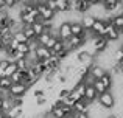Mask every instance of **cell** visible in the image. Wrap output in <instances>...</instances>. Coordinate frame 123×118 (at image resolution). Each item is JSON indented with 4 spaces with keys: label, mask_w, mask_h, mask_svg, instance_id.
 <instances>
[{
    "label": "cell",
    "mask_w": 123,
    "mask_h": 118,
    "mask_svg": "<svg viewBox=\"0 0 123 118\" xmlns=\"http://www.w3.org/2000/svg\"><path fill=\"white\" fill-rule=\"evenodd\" d=\"M105 27H106V20L105 19H97L95 22H93L92 28H90V33H92V37H103L105 36Z\"/></svg>",
    "instance_id": "cell-5"
},
{
    "label": "cell",
    "mask_w": 123,
    "mask_h": 118,
    "mask_svg": "<svg viewBox=\"0 0 123 118\" xmlns=\"http://www.w3.org/2000/svg\"><path fill=\"white\" fill-rule=\"evenodd\" d=\"M92 45H93V56L97 55V53H103L106 48H108V45H109V42L105 39V37H100V36H97V37H93L92 39Z\"/></svg>",
    "instance_id": "cell-7"
},
{
    "label": "cell",
    "mask_w": 123,
    "mask_h": 118,
    "mask_svg": "<svg viewBox=\"0 0 123 118\" xmlns=\"http://www.w3.org/2000/svg\"><path fill=\"white\" fill-rule=\"evenodd\" d=\"M114 59H115V62H117V64H122V61H123V50L122 48H118L117 51H115Z\"/></svg>",
    "instance_id": "cell-28"
},
{
    "label": "cell",
    "mask_w": 123,
    "mask_h": 118,
    "mask_svg": "<svg viewBox=\"0 0 123 118\" xmlns=\"http://www.w3.org/2000/svg\"><path fill=\"white\" fill-rule=\"evenodd\" d=\"M0 118H6V115H5V112H2V110H0Z\"/></svg>",
    "instance_id": "cell-33"
},
{
    "label": "cell",
    "mask_w": 123,
    "mask_h": 118,
    "mask_svg": "<svg viewBox=\"0 0 123 118\" xmlns=\"http://www.w3.org/2000/svg\"><path fill=\"white\" fill-rule=\"evenodd\" d=\"M8 64H9V59H6V58H2V59H0V76H3V73H5Z\"/></svg>",
    "instance_id": "cell-27"
},
{
    "label": "cell",
    "mask_w": 123,
    "mask_h": 118,
    "mask_svg": "<svg viewBox=\"0 0 123 118\" xmlns=\"http://www.w3.org/2000/svg\"><path fill=\"white\" fill-rule=\"evenodd\" d=\"M67 44H69V47H70V51L72 50H76V48H80V47L84 44V37H80V36H72L69 40H67Z\"/></svg>",
    "instance_id": "cell-15"
},
{
    "label": "cell",
    "mask_w": 123,
    "mask_h": 118,
    "mask_svg": "<svg viewBox=\"0 0 123 118\" xmlns=\"http://www.w3.org/2000/svg\"><path fill=\"white\" fill-rule=\"evenodd\" d=\"M95 20H97V17L93 14H84L81 17V20H80V23L83 25L84 31H90V28H92V25H93Z\"/></svg>",
    "instance_id": "cell-13"
},
{
    "label": "cell",
    "mask_w": 123,
    "mask_h": 118,
    "mask_svg": "<svg viewBox=\"0 0 123 118\" xmlns=\"http://www.w3.org/2000/svg\"><path fill=\"white\" fill-rule=\"evenodd\" d=\"M97 101H98V104L105 110H111V109H114V106H115V95L112 93L111 90H108L103 95L97 96Z\"/></svg>",
    "instance_id": "cell-1"
},
{
    "label": "cell",
    "mask_w": 123,
    "mask_h": 118,
    "mask_svg": "<svg viewBox=\"0 0 123 118\" xmlns=\"http://www.w3.org/2000/svg\"><path fill=\"white\" fill-rule=\"evenodd\" d=\"M36 9L37 14H39V20L41 22H51L56 16V12H53L51 9H48L44 5V2H36Z\"/></svg>",
    "instance_id": "cell-2"
},
{
    "label": "cell",
    "mask_w": 123,
    "mask_h": 118,
    "mask_svg": "<svg viewBox=\"0 0 123 118\" xmlns=\"http://www.w3.org/2000/svg\"><path fill=\"white\" fill-rule=\"evenodd\" d=\"M12 39H14L17 44H27V42H28V40H27V37L24 36V33H22V31H17V33H12Z\"/></svg>",
    "instance_id": "cell-25"
},
{
    "label": "cell",
    "mask_w": 123,
    "mask_h": 118,
    "mask_svg": "<svg viewBox=\"0 0 123 118\" xmlns=\"http://www.w3.org/2000/svg\"><path fill=\"white\" fill-rule=\"evenodd\" d=\"M31 27V30H33V33H34V36H41L42 33H44V23H42L41 20H36L33 25H30Z\"/></svg>",
    "instance_id": "cell-19"
},
{
    "label": "cell",
    "mask_w": 123,
    "mask_h": 118,
    "mask_svg": "<svg viewBox=\"0 0 123 118\" xmlns=\"http://www.w3.org/2000/svg\"><path fill=\"white\" fill-rule=\"evenodd\" d=\"M92 87H93V90H95V93H97V96H100V95H103L105 92H108L105 89V85L101 84L100 81H93L92 82Z\"/></svg>",
    "instance_id": "cell-23"
},
{
    "label": "cell",
    "mask_w": 123,
    "mask_h": 118,
    "mask_svg": "<svg viewBox=\"0 0 123 118\" xmlns=\"http://www.w3.org/2000/svg\"><path fill=\"white\" fill-rule=\"evenodd\" d=\"M56 40H58V37H53V36H51L50 39H48V42L45 44L44 47H45V48H48V50H51V47L55 45V42H56Z\"/></svg>",
    "instance_id": "cell-29"
},
{
    "label": "cell",
    "mask_w": 123,
    "mask_h": 118,
    "mask_svg": "<svg viewBox=\"0 0 123 118\" xmlns=\"http://www.w3.org/2000/svg\"><path fill=\"white\" fill-rule=\"evenodd\" d=\"M56 31H58V39L62 40V42H66V40H69L70 37H72V33H70V22L69 20L62 22V23L56 28Z\"/></svg>",
    "instance_id": "cell-3"
},
{
    "label": "cell",
    "mask_w": 123,
    "mask_h": 118,
    "mask_svg": "<svg viewBox=\"0 0 123 118\" xmlns=\"http://www.w3.org/2000/svg\"><path fill=\"white\" fill-rule=\"evenodd\" d=\"M5 115H6V118H22L24 109H22V107H12V109H9Z\"/></svg>",
    "instance_id": "cell-17"
},
{
    "label": "cell",
    "mask_w": 123,
    "mask_h": 118,
    "mask_svg": "<svg viewBox=\"0 0 123 118\" xmlns=\"http://www.w3.org/2000/svg\"><path fill=\"white\" fill-rule=\"evenodd\" d=\"M105 118H118L117 115H114V113H111V115H106Z\"/></svg>",
    "instance_id": "cell-32"
},
{
    "label": "cell",
    "mask_w": 123,
    "mask_h": 118,
    "mask_svg": "<svg viewBox=\"0 0 123 118\" xmlns=\"http://www.w3.org/2000/svg\"><path fill=\"white\" fill-rule=\"evenodd\" d=\"M69 95H70V89L69 87H64V89H61V90L58 92V100L62 101V100H66Z\"/></svg>",
    "instance_id": "cell-26"
},
{
    "label": "cell",
    "mask_w": 123,
    "mask_h": 118,
    "mask_svg": "<svg viewBox=\"0 0 123 118\" xmlns=\"http://www.w3.org/2000/svg\"><path fill=\"white\" fill-rule=\"evenodd\" d=\"M50 51H51V55H53V56H58V55H61L62 51H66V50H64V42L58 39L56 42H55V45L51 47ZM67 53H69V51H67Z\"/></svg>",
    "instance_id": "cell-18"
},
{
    "label": "cell",
    "mask_w": 123,
    "mask_h": 118,
    "mask_svg": "<svg viewBox=\"0 0 123 118\" xmlns=\"http://www.w3.org/2000/svg\"><path fill=\"white\" fill-rule=\"evenodd\" d=\"M27 92H28V89L24 84H12L8 89V96L9 98H24Z\"/></svg>",
    "instance_id": "cell-4"
},
{
    "label": "cell",
    "mask_w": 123,
    "mask_h": 118,
    "mask_svg": "<svg viewBox=\"0 0 123 118\" xmlns=\"http://www.w3.org/2000/svg\"><path fill=\"white\" fill-rule=\"evenodd\" d=\"M9 109H12V98L5 96V98H3V103H2V107H0V110L6 113Z\"/></svg>",
    "instance_id": "cell-22"
},
{
    "label": "cell",
    "mask_w": 123,
    "mask_h": 118,
    "mask_svg": "<svg viewBox=\"0 0 123 118\" xmlns=\"http://www.w3.org/2000/svg\"><path fill=\"white\" fill-rule=\"evenodd\" d=\"M67 2L69 0H55L56 12H67Z\"/></svg>",
    "instance_id": "cell-24"
},
{
    "label": "cell",
    "mask_w": 123,
    "mask_h": 118,
    "mask_svg": "<svg viewBox=\"0 0 123 118\" xmlns=\"http://www.w3.org/2000/svg\"><path fill=\"white\" fill-rule=\"evenodd\" d=\"M115 3H117V0H105V2H100V5H101V9L105 12H112L115 11Z\"/></svg>",
    "instance_id": "cell-16"
},
{
    "label": "cell",
    "mask_w": 123,
    "mask_h": 118,
    "mask_svg": "<svg viewBox=\"0 0 123 118\" xmlns=\"http://www.w3.org/2000/svg\"><path fill=\"white\" fill-rule=\"evenodd\" d=\"M33 96H34V100H37V98H42V96H45V90H44V89H39V90H34Z\"/></svg>",
    "instance_id": "cell-30"
},
{
    "label": "cell",
    "mask_w": 123,
    "mask_h": 118,
    "mask_svg": "<svg viewBox=\"0 0 123 118\" xmlns=\"http://www.w3.org/2000/svg\"><path fill=\"white\" fill-rule=\"evenodd\" d=\"M16 72H17V65H16V62H14V61H9V64H8V67H6V70H5V73H3V76L9 78V76L14 75Z\"/></svg>",
    "instance_id": "cell-21"
},
{
    "label": "cell",
    "mask_w": 123,
    "mask_h": 118,
    "mask_svg": "<svg viewBox=\"0 0 123 118\" xmlns=\"http://www.w3.org/2000/svg\"><path fill=\"white\" fill-rule=\"evenodd\" d=\"M33 55H34V58H36V61H44V62H47V61L53 56L50 50L42 47V45H37L36 48L33 50Z\"/></svg>",
    "instance_id": "cell-6"
},
{
    "label": "cell",
    "mask_w": 123,
    "mask_h": 118,
    "mask_svg": "<svg viewBox=\"0 0 123 118\" xmlns=\"http://www.w3.org/2000/svg\"><path fill=\"white\" fill-rule=\"evenodd\" d=\"M12 85L11 79L6 76H0V92H8V89Z\"/></svg>",
    "instance_id": "cell-20"
},
{
    "label": "cell",
    "mask_w": 123,
    "mask_h": 118,
    "mask_svg": "<svg viewBox=\"0 0 123 118\" xmlns=\"http://www.w3.org/2000/svg\"><path fill=\"white\" fill-rule=\"evenodd\" d=\"M98 81L101 82L103 85H105V89H106V90H111V89H112V85H114V76H112L109 72H106L105 75H103L101 78L98 79Z\"/></svg>",
    "instance_id": "cell-14"
},
{
    "label": "cell",
    "mask_w": 123,
    "mask_h": 118,
    "mask_svg": "<svg viewBox=\"0 0 123 118\" xmlns=\"http://www.w3.org/2000/svg\"><path fill=\"white\" fill-rule=\"evenodd\" d=\"M70 33H72V36H80V37H84V28L83 25L80 23V20H72L70 22Z\"/></svg>",
    "instance_id": "cell-12"
},
{
    "label": "cell",
    "mask_w": 123,
    "mask_h": 118,
    "mask_svg": "<svg viewBox=\"0 0 123 118\" xmlns=\"http://www.w3.org/2000/svg\"><path fill=\"white\" fill-rule=\"evenodd\" d=\"M105 37L106 40H108L109 44L111 42H115V40H118V37H120V33H117L115 31V28L112 27L111 23H109L108 20H106V27H105Z\"/></svg>",
    "instance_id": "cell-8"
},
{
    "label": "cell",
    "mask_w": 123,
    "mask_h": 118,
    "mask_svg": "<svg viewBox=\"0 0 123 118\" xmlns=\"http://www.w3.org/2000/svg\"><path fill=\"white\" fill-rule=\"evenodd\" d=\"M84 89H86V84L84 82H76L73 85V89H70V96H72L73 101H80L84 98Z\"/></svg>",
    "instance_id": "cell-9"
},
{
    "label": "cell",
    "mask_w": 123,
    "mask_h": 118,
    "mask_svg": "<svg viewBox=\"0 0 123 118\" xmlns=\"http://www.w3.org/2000/svg\"><path fill=\"white\" fill-rule=\"evenodd\" d=\"M108 22L115 28V31H117V33H120V34H122V31H123V14L111 16V17L108 19Z\"/></svg>",
    "instance_id": "cell-10"
},
{
    "label": "cell",
    "mask_w": 123,
    "mask_h": 118,
    "mask_svg": "<svg viewBox=\"0 0 123 118\" xmlns=\"http://www.w3.org/2000/svg\"><path fill=\"white\" fill-rule=\"evenodd\" d=\"M84 101H86L87 104H92L93 101H97V93L95 90H93L92 84H86V89H84Z\"/></svg>",
    "instance_id": "cell-11"
},
{
    "label": "cell",
    "mask_w": 123,
    "mask_h": 118,
    "mask_svg": "<svg viewBox=\"0 0 123 118\" xmlns=\"http://www.w3.org/2000/svg\"><path fill=\"white\" fill-rule=\"evenodd\" d=\"M2 39H3V34H2V31H0V42H2Z\"/></svg>",
    "instance_id": "cell-35"
},
{
    "label": "cell",
    "mask_w": 123,
    "mask_h": 118,
    "mask_svg": "<svg viewBox=\"0 0 123 118\" xmlns=\"http://www.w3.org/2000/svg\"><path fill=\"white\" fill-rule=\"evenodd\" d=\"M3 51V45H2V42H0V53Z\"/></svg>",
    "instance_id": "cell-34"
},
{
    "label": "cell",
    "mask_w": 123,
    "mask_h": 118,
    "mask_svg": "<svg viewBox=\"0 0 123 118\" xmlns=\"http://www.w3.org/2000/svg\"><path fill=\"white\" fill-rule=\"evenodd\" d=\"M48 98L47 96H42V98H37L36 100V106H44V104H47Z\"/></svg>",
    "instance_id": "cell-31"
}]
</instances>
